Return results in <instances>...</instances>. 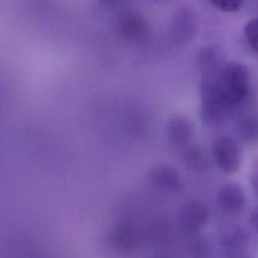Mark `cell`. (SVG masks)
Here are the masks:
<instances>
[{"mask_svg":"<svg viewBox=\"0 0 258 258\" xmlns=\"http://www.w3.org/2000/svg\"><path fill=\"white\" fill-rule=\"evenodd\" d=\"M202 85V106L229 114L248 94L250 78L244 64L230 62L218 66L206 61Z\"/></svg>","mask_w":258,"mask_h":258,"instance_id":"cell-1","label":"cell"},{"mask_svg":"<svg viewBox=\"0 0 258 258\" xmlns=\"http://www.w3.org/2000/svg\"><path fill=\"white\" fill-rule=\"evenodd\" d=\"M212 155L217 167L226 174H234L239 170L241 152L238 143L232 137L220 136L214 140Z\"/></svg>","mask_w":258,"mask_h":258,"instance_id":"cell-2","label":"cell"},{"mask_svg":"<svg viewBox=\"0 0 258 258\" xmlns=\"http://www.w3.org/2000/svg\"><path fill=\"white\" fill-rule=\"evenodd\" d=\"M209 216V211L205 204L199 201H191L181 208L179 223L186 232H198L206 226Z\"/></svg>","mask_w":258,"mask_h":258,"instance_id":"cell-3","label":"cell"},{"mask_svg":"<svg viewBox=\"0 0 258 258\" xmlns=\"http://www.w3.org/2000/svg\"><path fill=\"white\" fill-rule=\"evenodd\" d=\"M105 244L114 250L122 252H133L140 245L138 236L132 226L122 223L113 228L105 238Z\"/></svg>","mask_w":258,"mask_h":258,"instance_id":"cell-4","label":"cell"},{"mask_svg":"<svg viewBox=\"0 0 258 258\" xmlns=\"http://www.w3.org/2000/svg\"><path fill=\"white\" fill-rule=\"evenodd\" d=\"M245 203V192L242 187L236 182L225 184L217 195L219 208L226 214H238L244 208Z\"/></svg>","mask_w":258,"mask_h":258,"instance_id":"cell-5","label":"cell"},{"mask_svg":"<svg viewBox=\"0 0 258 258\" xmlns=\"http://www.w3.org/2000/svg\"><path fill=\"white\" fill-rule=\"evenodd\" d=\"M196 28L197 24L194 15L187 9H180L172 19V38L177 43H186L194 37Z\"/></svg>","mask_w":258,"mask_h":258,"instance_id":"cell-6","label":"cell"},{"mask_svg":"<svg viewBox=\"0 0 258 258\" xmlns=\"http://www.w3.org/2000/svg\"><path fill=\"white\" fill-rule=\"evenodd\" d=\"M149 180L154 186L170 192H177L182 185L177 173L166 165L158 166L152 169L149 173Z\"/></svg>","mask_w":258,"mask_h":258,"instance_id":"cell-7","label":"cell"},{"mask_svg":"<svg viewBox=\"0 0 258 258\" xmlns=\"http://www.w3.org/2000/svg\"><path fill=\"white\" fill-rule=\"evenodd\" d=\"M194 134V128L188 119L181 116L172 117L167 123V135L170 143L182 146L189 141Z\"/></svg>","mask_w":258,"mask_h":258,"instance_id":"cell-8","label":"cell"},{"mask_svg":"<svg viewBox=\"0 0 258 258\" xmlns=\"http://www.w3.org/2000/svg\"><path fill=\"white\" fill-rule=\"evenodd\" d=\"M238 135L248 145L258 144V117H248L244 119L239 126Z\"/></svg>","mask_w":258,"mask_h":258,"instance_id":"cell-9","label":"cell"},{"mask_svg":"<svg viewBox=\"0 0 258 258\" xmlns=\"http://www.w3.org/2000/svg\"><path fill=\"white\" fill-rule=\"evenodd\" d=\"M244 31L249 46L258 52V19L249 21L244 26Z\"/></svg>","mask_w":258,"mask_h":258,"instance_id":"cell-10","label":"cell"},{"mask_svg":"<svg viewBox=\"0 0 258 258\" xmlns=\"http://www.w3.org/2000/svg\"><path fill=\"white\" fill-rule=\"evenodd\" d=\"M214 7L224 13H235L242 7L244 0H210Z\"/></svg>","mask_w":258,"mask_h":258,"instance_id":"cell-11","label":"cell"},{"mask_svg":"<svg viewBox=\"0 0 258 258\" xmlns=\"http://www.w3.org/2000/svg\"><path fill=\"white\" fill-rule=\"evenodd\" d=\"M249 221L253 229L258 232V206L253 208V211L250 213Z\"/></svg>","mask_w":258,"mask_h":258,"instance_id":"cell-12","label":"cell"},{"mask_svg":"<svg viewBox=\"0 0 258 258\" xmlns=\"http://www.w3.org/2000/svg\"><path fill=\"white\" fill-rule=\"evenodd\" d=\"M250 185L255 196L258 198V173L250 177Z\"/></svg>","mask_w":258,"mask_h":258,"instance_id":"cell-13","label":"cell"}]
</instances>
